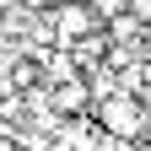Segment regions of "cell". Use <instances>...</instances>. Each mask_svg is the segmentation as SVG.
<instances>
[{"label": "cell", "instance_id": "1", "mask_svg": "<svg viewBox=\"0 0 151 151\" xmlns=\"http://www.w3.org/2000/svg\"><path fill=\"white\" fill-rule=\"evenodd\" d=\"M140 124H146V108H140V97L135 92H113V97H103L97 103V129L103 135H140Z\"/></svg>", "mask_w": 151, "mask_h": 151}, {"label": "cell", "instance_id": "2", "mask_svg": "<svg viewBox=\"0 0 151 151\" xmlns=\"http://www.w3.org/2000/svg\"><path fill=\"white\" fill-rule=\"evenodd\" d=\"M49 27L60 32V43H81V38H92L103 27V16L86 6V0H65V6H54V16H49Z\"/></svg>", "mask_w": 151, "mask_h": 151}, {"label": "cell", "instance_id": "3", "mask_svg": "<svg viewBox=\"0 0 151 151\" xmlns=\"http://www.w3.org/2000/svg\"><path fill=\"white\" fill-rule=\"evenodd\" d=\"M81 103H86V86H81V76H70V81H60V86H54V108H60V113L81 108Z\"/></svg>", "mask_w": 151, "mask_h": 151}, {"label": "cell", "instance_id": "4", "mask_svg": "<svg viewBox=\"0 0 151 151\" xmlns=\"http://www.w3.org/2000/svg\"><path fill=\"white\" fill-rule=\"evenodd\" d=\"M92 11L103 16V22H113V16H124V6H135V0H86Z\"/></svg>", "mask_w": 151, "mask_h": 151}, {"label": "cell", "instance_id": "5", "mask_svg": "<svg viewBox=\"0 0 151 151\" xmlns=\"http://www.w3.org/2000/svg\"><path fill=\"white\" fill-rule=\"evenodd\" d=\"M32 76H38L32 60H16V65H11V86H32Z\"/></svg>", "mask_w": 151, "mask_h": 151}]
</instances>
